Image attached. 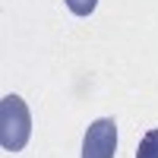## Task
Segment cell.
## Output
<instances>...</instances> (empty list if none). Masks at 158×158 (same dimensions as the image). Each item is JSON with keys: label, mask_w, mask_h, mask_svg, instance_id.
<instances>
[{"label": "cell", "mask_w": 158, "mask_h": 158, "mask_svg": "<svg viewBox=\"0 0 158 158\" xmlns=\"http://www.w3.org/2000/svg\"><path fill=\"white\" fill-rule=\"evenodd\" d=\"M32 139V114L19 95H6L0 101V146L6 152H22Z\"/></svg>", "instance_id": "cell-1"}, {"label": "cell", "mask_w": 158, "mask_h": 158, "mask_svg": "<svg viewBox=\"0 0 158 158\" xmlns=\"http://www.w3.org/2000/svg\"><path fill=\"white\" fill-rule=\"evenodd\" d=\"M136 158H158V127H155V130H149V133L139 139Z\"/></svg>", "instance_id": "cell-3"}, {"label": "cell", "mask_w": 158, "mask_h": 158, "mask_svg": "<svg viewBox=\"0 0 158 158\" xmlns=\"http://www.w3.org/2000/svg\"><path fill=\"white\" fill-rule=\"evenodd\" d=\"M117 152V123L114 117L89 123L85 139H82V158H114Z\"/></svg>", "instance_id": "cell-2"}, {"label": "cell", "mask_w": 158, "mask_h": 158, "mask_svg": "<svg viewBox=\"0 0 158 158\" xmlns=\"http://www.w3.org/2000/svg\"><path fill=\"white\" fill-rule=\"evenodd\" d=\"M73 16H92V10L98 6V0H67Z\"/></svg>", "instance_id": "cell-4"}]
</instances>
